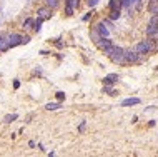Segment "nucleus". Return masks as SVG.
I'll list each match as a JSON object with an SVG mask.
<instances>
[{
    "label": "nucleus",
    "mask_w": 158,
    "mask_h": 157,
    "mask_svg": "<svg viewBox=\"0 0 158 157\" xmlns=\"http://www.w3.org/2000/svg\"><path fill=\"white\" fill-rule=\"evenodd\" d=\"M98 32H100L103 37H107V35H108V30L105 29V25H103V24H100V25H98Z\"/></svg>",
    "instance_id": "4468645a"
},
{
    "label": "nucleus",
    "mask_w": 158,
    "mask_h": 157,
    "mask_svg": "<svg viewBox=\"0 0 158 157\" xmlns=\"http://www.w3.org/2000/svg\"><path fill=\"white\" fill-rule=\"evenodd\" d=\"M67 15H72L73 14V5H70V4H67Z\"/></svg>",
    "instance_id": "a211bd4d"
},
{
    "label": "nucleus",
    "mask_w": 158,
    "mask_h": 157,
    "mask_svg": "<svg viewBox=\"0 0 158 157\" xmlns=\"http://www.w3.org/2000/svg\"><path fill=\"white\" fill-rule=\"evenodd\" d=\"M152 49L153 47H152V44H150V40H143V42H140V44L135 45V52L142 55V54H148Z\"/></svg>",
    "instance_id": "f257e3e1"
},
{
    "label": "nucleus",
    "mask_w": 158,
    "mask_h": 157,
    "mask_svg": "<svg viewBox=\"0 0 158 157\" xmlns=\"http://www.w3.org/2000/svg\"><path fill=\"white\" fill-rule=\"evenodd\" d=\"M7 39H9V45H10V47H15L18 44H23V37L18 35V34H10Z\"/></svg>",
    "instance_id": "f03ea898"
},
{
    "label": "nucleus",
    "mask_w": 158,
    "mask_h": 157,
    "mask_svg": "<svg viewBox=\"0 0 158 157\" xmlns=\"http://www.w3.org/2000/svg\"><path fill=\"white\" fill-rule=\"evenodd\" d=\"M57 100H58V102L65 100V94H63V92H57Z\"/></svg>",
    "instance_id": "6ab92c4d"
},
{
    "label": "nucleus",
    "mask_w": 158,
    "mask_h": 157,
    "mask_svg": "<svg viewBox=\"0 0 158 157\" xmlns=\"http://www.w3.org/2000/svg\"><path fill=\"white\" fill-rule=\"evenodd\" d=\"M83 129H85V121H82V124L78 127V132H83Z\"/></svg>",
    "instance_id": "412c9836"
},
{
    "label": "nucleus",
    "mask_w": 158,
    "mask_h": 157,
    "mask_svg": "<svg viewBox=\"0 0 158 157\" xmlns=\"http://www.w3.org/2000/svg\"><path fill=\"white\" fill-rule=\"evenodd\" d=\"M135 2H137V0H122V5L123 7H130L132 4H135Z\"/></svg>",
    "instance_id": "f3484780"
},
{
    "label": "nucleus",
    "mask_w": 158,
    "mask_h": 157,
    "mask_svg": "<svg viewBox=\"0 0 158 157\" xmlns=\"http://www.w3.org/2000/svg\"><path fill=\"white\" fill-rule=\"evenodd\" d=\"M97 4H98V0H88V5H97Z\"/></svg>",
    "instance_id": "4be33fe9"
},
{
    "label": "nucleus",
    "mask_w": 158,
    "mask_h": 157,
    "mask_svg": "<svg viewBox=\"0 0 158 157\" xmlns=\"http://www.w3.org/2000/svg\"><path fill=\"white\" fill-rule=\"evenodd\" d=\"M117 80H118L117 74H110V75H107V77L103 78V84H105V85H112L113 82H117Z\"/></svg>",
    "instance_id": "0eeeda50"
},
{
    "label": "nucleus",
    "mask_w": 158,
    "mask_h": 157,
    "mask_svg": "<svg viewBox=\"0 0 158 157\" xmlns=\"http://www.w3.org/2000/svg\"><path fill=\"white\" fill-rule=\"evenodd\" d=\"M9 47H10L9 45V39L7 37H0V50H7Z\"/></svg>",
    "instance_id": "1a4fd4ad"
},
{
    "label": "nucleus",
    "mask_w": 158,
    "mask_h": 157,
    "mask_svg": "<svg viewBox=\"0 0 158 157\" xmlns=\"http://www.w3.org/2000/svg\"><path fill=\"white\" fill-rule=\"evenodd\" d=\"M48 157H55V154H53V152H50V154H48Z\"/></svg>",
    "instance_id": "393cba45"
},
{
    "label": "nucleus",
    "mask_w": 158,
    "mask_h": 157,
    "mask_svg": "<svg viewBox=\"0 0 158 157\" xmlns=\"http://www.w3.org/2000/svg\"><path fill=\"white\" fill-rule=\"evenodd\" d=\"M42 22H43V20H42V19H38V20H35V22H33V29H35L37 32L40 30V25H42Z\"/></svg>",
    "instance_id": "2eb2a0df"
},
{
    "label": "nucleus",
    "mask_w": 158,
    "mask_h": 157,
    "mask_svg": "<svg viewBox=\"0 0 158 157\" xmlns=\"http://www.w3.org/2000/svg\"><path fill=\"white\" fill-rule=\"evenodd\" d=\"M120 17V10H112V14H110V19L112 20H115V19H118Z\"/></svg>",
    "instance_id": "dca6fc26"
},
{
    "label": "nucleus",
    "mask_w": 158,
    "mask_h": 157,
    "mask_svg": "<svg viewBox=\"0 0 158 157\" xmlns=\"http://www.w3.org/2000/svg\"><path fill=\"white\" fill-rule=\"evenodd\" d=\"M120 7H122V0H112L110 2V9L112 10H120Z\"/></svg>",
    "instance_id": "9d476101"
},
{
    "label": "nucleus",
    "mask_w": 158,
    "mask_h": 157,
    "mask_svg": "<svg viewBox=\"0 0 158 157\" xmlns=\"http://www.w3.org/2000/svg\"><path fill=\"white\" fill-rule=\"evenodd\" d=\"M150 24H153V25H158V14L157 15L152 17V20H150Z\"/></svg>",
    "instance_id": "aec40b11"
},
{
    "label": "nucleus",
    "mask_w": 158,
    "mask_h": 157,
    "mask_svg": "<svg viewBox=\"0 0 158 157\" xmlns=\"http://www.w3.org/2000/svg\"><path fill=\"white\" fill-rule=\"evenodd\" d=\"M50 17H52V9H50V7H43V9L38 10V19L47 20V19H50Z\"/></svg>",
    "instance_id": "20e7f679"
},
{
    "label": "nucleus",
    "mask_w": 158,
    "mask_h": 157,
    "mask_svg": "<svg viewBox=\"0 0 158 157\" xmlns=\"http://www.w3.org/2000/svg\"><path fill=\"white\" fill-rule=\"evenodd\" d=\"M113 44H112V40H108V39H100L98 40V47L102 49V50H107V49H110Z\"/></svg>",
    "instance_id": "423d86ee"
},
{
    "label": "nucleus",
    "mask_w": 158,
    "mask_h": 157,
    "mask_svg": "<svg viewBox=\"0 0 158 157\" xmlns=\"http://www.w3.org/2000/svg\"><path fill=\"white\" fill-rule=\"evenodd\" d=\"M18 117L17 114H12V115H5V119H4V122H7V124H10V122H13Z\"/></svg>",
    "instance_id": "f8f14e48"
},
{
    "label": "nucleus",
    "mask_w": 158,
    "mask_h": 157,
    "mask_svg": "<svg viewBox=\"0 0 158 157\" xmlns=\"http://www.w3.org/2000/svg\"><path fill=\"white\" fill-rule=\"evenodd\" d=\"M138 55H140V54H137L135 50H125V60L130 64L138 62Z\"/></svg>",
    "instance_id": "7ed1b4c3"
},
{
    "label": "nucleus",
    "mask_w": 158,
    "mask_h": 157,
    "mask_svg": "<svg viewBox=\"0 0 158 157\" xmlns=\"http://www.w3.org/2000/svg\"><path fill=\"white\" fill-rule=\"evenodd\" d=\"M47 7H50V9H55L57 5H58V0H45Z\"/></svg>",
    "instance_id": "ddd939ff"
},
{
    "label": "nucleus",
    "mask_w": 158,
    "mask_h": 157,
    "mask_svg": "<svg viewBox=\"0 0 158 157\" xmlns=\"http://www.w3.org/2000/svg\"><path fill=\"white\" fill-rule=\"evenodd\" d=\"M13 87H15V89H18V87H20V82H18V80H15V82H13Z\"/></svg>",
    "instance_id": "b1692460"
},
{
    "label": "nucleus",
    "mask_w": 158,
    "mask_h": 157,
    "mask_svg": "<svg viewBox=\"0 0 158 157\" xmlns=\"http://www.w3.org/2000/svg\"><path fill=\"white\" fill-rule=\"evenodd\" d=\"M30 24H32V19H27V20H25V24H23V25H25V27H28V25H30Z\"/></svg>",
    "instance_id": "5701e85b"
},
{
    "label": "nucleus",
    "mask_w": 158,
    "mask_h": 157,
    "mask_svg": "<svg viewBox=\"0 0 158 157\" xmlns=\"http://www.w3.org/2000/svg\"><path fill=\"white\" fill-rule=\"evenodd\" d=\"M158 34V25H153V24H150L147 29V35L148 37H153V35H157Z\"/></svg>",
    "instance_id": "6e6552de"
},
{
    "label": "nucleus",
    "mask_w": 158,
    "mask_h": 157,
    "mask_svg": "<svg viewBox=\"0 0 158 157\" xmlns=\"http://www.w3.org/2000/svg\"><path fill=\"white\" fill-rule=\"evenodd\" d=\"M62 105L58 104V102H48V104L45 105V109L47 110H57V109H60Z\"/></svg>",
    "instance_id": "9b49d317"
},
{
    "label": "nucleus",
    "mask_w": 158,
    "mask_h": 157,
    "mask_svg": "<svg viewBox=\"0 0 158 157\" xmlns=\"http://www.w3.org/2000/svg\"><path fill=\"white\" fill-rule=\"evenodd\" d=\"M138 104H140V99H138V97H128V99L122 100L123 107H128V105H138Z\"/></svg>",
    "instance_id": "39448f33"
}]
</instances>
